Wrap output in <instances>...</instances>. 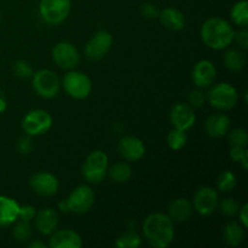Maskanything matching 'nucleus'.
<instances>
[{"mask_svg": "<svg viewBox=\"0 0 248 248\" xmlns=\"http://www.w3.org/2000/svg\"><path fill=\"white\" fill-rule=\"evenodd\" d=\"M224 64L225 68L230 72L239 73L246 65V56L237 48H230L224 55Z\"/></svg>", "mask_w": 248, "mask_h": 248, "instance_id": "nucleus-23", "label": "nucleus"}, {"mask_svg": "<svg viewBox=\"0 0 248 248\" xmlns=\"http://www.w3.org/2000/svg\"><path fill=\"white\" fill-rule=\"evenodd\" d=\"M52 60L61 69L72 70L79 64L80 55L72 43L61 41L52 48Z\"/></svg>", "mask_w": 248, "mask_h": 248, "instance_id": "nucleus-11", "label": "nucleus"}, {"mask_svg": "<svg viewBox=\"0 0 248 248\" xmlns=\"http://www.w3.org/2000/svg\"><path fill=\"white\" fill-rule=\"evenodd\" d=\"M33 78V89L38 96L43 98L50 99L58 94L61 87V82L55 72L50 69L38 70L31 75Z\"/></svg>", "mask_w": 248, "mask_h": 248, "instance_id": "nucleus-8", "label": "nucleus"}, {"mask_svg": "<svg viewBox=\"0 0 248 248\" xmlns=\"http://www.w3.org/2000/svg\"><path fill=\"white\" fill-rule=\"evenodd\" d=\"M107 173L109 174L111 181L115 182V183H126L132 176V169L128 164L121 161L108 167Z\"/></svg>", "mask_w": 248, "mask_h": 248, "instance_id": "nucleus-25", "label": "nucleus"}, {"mask_svg": "<svg viewBox=\"0 0 248 248\" xmlns=\"http://www.w3.org/2000/svg\"><path fill=\"white\" fill-rule=\"evenodd\" d=\"M143 235L152 247L166 248L174 239L173 220L165 213H152L143 222Z\"/></svg>", "mask_w": 248, "mask_h": 248, "instance_id": "nucleus-1", "label": "nucleus"}, {"mask_svg": "<svg viewBox=\"0 0 248 248\" xmlns=\"http://www.w3.org/2000/svg\"><path fill=\"white\" fill-rule=\"evenodd\" d=\"M29 248H46V245L41 241H34L29 245Z\"/></svg>", "mask_w": 248, "mask_h": 248, "instance_id": "nucleus-42", "label": "nucleus"}, {"mask_svg": "<svg viewBox=\"0 0 248 248\" xmlns=\"http://www.w3.org/2000/svg\"><path fill=\"white\" fill-rule=\"evenodd\" d=\"M12 236L17 241H27L31 239V222H24V220H19L16 223V225L12 229Z\"/></svg>", "mask_w": 248, "mask_h": 248, "instance_id": "nucleus-30", "label": "nucleus"}, {"mask_svg": "<svg viewBox=\"0 0 248 248\" xmlns=\"http://www.w3.org/2000/svg\"><path fill=\"white\" fill-rule=\"evenodd\" d=\"M230 127V119L225 114H213L206 120L205 130L210 137L219 138L228 133Z\"/></svg>", "mask_w": 248, "mask_h": 248, "instance_id": "nucleus-21", "label": "nucleus"}, {"mask_svg": "<svg viewBox=\"0 0 248 248\" xmlns=\"http://www.w3.org/2000/svg\"><path fill=\"white\" fill-rule=\"evenodd\" d=\"M229 143L232 147H247L248 135L245 128H235L229 133Z\"/></svg>", "mask_w": 248, "mask_h": 248, "instance_id": "nucleus-31", "label": "nucleus"}, {"mask_svg": "<svg viewBox=\"0 0 248 248\" xmlns=\"http://www.w3.org/2000/svg\"><path fill=\"white\" fill-rule=\"evenodd\" d=\"M188 140V135L186 131L178 130V128H173L171 132L167 135V145L171 148L172 150H181L184 148Z\"/></svg>", "mask_w": 248, "mask_h": 248, "instance_id": "nucleus-28", "label": "nucleus"}, {"mask_svg": "<svg viewBox=\"0 0 248 248\" xmlns=\"http://www.w3.org/2000/svg\"><path fill=\"white\" fill-rule=\"evenodd\" d=\"M188 102L190 104V107L201 108L206 103V94L203 92H201L200 90L191 91L188 96Z\"/></svg>", "mask_w": 248, "mask_h": 248, "instance_id": "nucleus-35", "label": "nucleus"}, {"mask_svg": "<svg viewBox=\"0 0 248 248\" xmlns=\"http://www.w3.org/2000/svg\"><path fill=\"white\" fill-rule=\"evenodd\" d=\"M201 39L207 47L223 50L234 41V29L225 19L212 17L201 27Z\"/></svg>", "mask_w": 248, "mask_h": 248, "instance_id": "nucleus-2", "label": "nucleus"}, {"mask_svg": "<svg viewBox=\"0 0 248 248\" xmlns=\"http://www.w3.org/2000/svg\"><path fill=\"white\" fill-rule=\"evenodd\" d=\"M118 152L126 161H138L145 154L144 143L137 137L126 136L120 140L118 144Z\"/></svg>", "mask_w": 248, "mask_h": 248, "instance_id": "nucleus-15", "label": "nucleus"}, {"mask_svg": "<svg viewBox=\"0 0 248 248\" xmlns=\"http://www.w3.org/2000/svg\"><path fill=\"white\" fill-rule=\"evenodd\" d=\"M82 240L78 232L70 229H62L53 232L48 240V246L51 248H80Z\"/></svg>", "mask_w": 248, "mask_h": 248, "instance_id": "nucleus-17", "label": "nucleus"}, {"mask_svg": "<svg viewBox=\"0 0 248 248\" xmlns=\"http://www.w3.org/2000/svg\"><path fill=\"white\" fill-rule=\"evenodd\" d=\"M62 85L68 96L74 99L87 98L92 91L91 79L84 73L73 69L64 75Z\"/></svg>", "mask_w": 248, "mask_h": 248, "instance_id": "nucleus-6", "label": "nucleus"}, {"mask_svg": "<svg viewBox=\"0 0 248 248\" xmlns=\"http://www.w3.org/2000/svg\"><path fill=\"white\" fill-rule=\"evenodd\" d=\"M234 40L236 41L239 47L246 50L248 47V31L246 29H241L239 31H234Z\"/></svg>", "mask_w": 248, "mask_h": 248, "instance_id": "nucleus-38", "label": "nucleus"}, {"mask_svg": "<svg viewBox=\"0 0 248 248\" xmlns=\"http://www.w3.org/2000/svg\"><path fill=\"white\" fill-rule=\"evenodd\" d=\"M162 26L171 31H179L186 26V17L174 7H166L159 14Z\"/></svg>", "mask_w": 248, "mask_h": 248, "instance_id": "nucleus-22", "label": "nucleus"}, {"mask_svg": "<svg viewBox=\"0 0 248 248\" xmlns=\"http://www.w3.org/2000/svg\"><path fill=\"white\" fill-rule=\"evenodd\" d=\"M232 19L236 26L246 27L248 24V2L247 0L237 1L232 9Z\"/></svg>", "mask_w": 248, "mask_h": 248, "instance_id": "nucleus-26", "label": "nucleus"}, {"mask_svg": "<svg viewBox=\"0 0 248 248\" xmlns=\"http://www.w3.org/2000/svg\"><path fill=\"white\" fill-rule=\"evenodd\" d=\"M219 206L218 191L210 186H202L194 195L193 208L201 216H211Z\"/></svg>", "mask_w": 248, "mask_h": 248, "instance_id": "nucleus-12", "label": "nucleus"}, {"mask_svg": "<svg viewBox=\"0 0 248 248\" xmlns=\"http://www.w3.org/2000/svg\"><path fill=\"white\" fill-rule=\"evenodd\" d=\"M94 203V193L89 186H79L69 194L65 200L61 201L60 208L63 212H73L78 215L86 213Z\"/></svg>", "mask_w": 248, "mask_h": 248, "instance_id": "nucleus-3", "label": "nucleus"}, {"mask_svg": "<svg viewBox=\"0 0 248 248\" xmlns=\"http://www.w3.org/2000/svg\"><path fill=\"white\" fill-rule=\"evenodd\" d=\"M70 0H40L39 11L44 21L51 26H57L69 16Z\"/></svg>", "mask_w": 248, "mask_h": 248, "instance_id": "nucleus-7", "label": "nucleus"}, {"mask_svg": "<svg viewBox=\"0 0 248 248\" xmlns=\"http://www.w3.org/2000/svg\"><path fill=\"white\" fill-rule=\"evenodd\" d=\"M108 156L102 150H94L85 160L82 165V176L89 183L98 184L106 177L108 171Z\"/></svg>", "mask_w": 248, "mask_h": 248, "instance_id": "nucleus-5", "label": "nucleus"}, {"mask_svg": "<svg viewBox=\"0 0 248 248\" xmlns=\"http://www.w3.org/2000/svg\"><path fill=\"white\" fill-rule=\"evenodd\" d=\"M235 186H236V177L232 172L224 171L220 173L217 181L218 190L222 193H228V191H232Z\"/></svg>", "mask_w": 248, "mask_h": 248, "instance_id": "nucleus-29", "label": "nucleus"}, {"mask_svg": "<svg viewBox=\"0 0 248 248\" xmlns=\"http://www.w3.org/2000/svg\"><path fill=\"white\" fill-rule=\"evenodd\" d=\"M159 9L154 4H152V2H147V4H144L142 6V15L145 18L154 19L156 17H159Z\"/></svg>", "mask_w": 248, "mask_h": 248, "instance_id": "nucleus-37", "label": "nucleus"}, {"mask_svg": "<svg viewBox=\"0 0 248 248\" xmlns=\"http://www.w3.org/2000/svg\"><path fill=\"white\" fill-rule=\"evenodd\" d=\"M239 218H240V223H241V225L244 228H247L248 227V205L247 203H245L242 207H240L239 210Z\"/></svg>", "mask_w": 248, "mask_h": 248, "instance_id": "nucleus-39", "label": "nucleus"}, {"mask_svg": "<svg viewBox=\"0 0 248 248\" xmlns=\"http://www.w3.org/2000/svg\"><path fill=\"white\" fill-rule=\"evenodd\" d=\"M240 210V203L234 198H227L220 202V211L228 217H234Z\"/></svg>", "mask_w": 248, "mask_h": 248, "instance_id": "nucleus-32", "label": "nucleus"}, {"mask_svg": "<svg viewBox=\"0 0 248 248\" xmlns=\"http://www.w3.org/2000/svg\"><path fill=\"white\" fill-rule=\"evenodd\" d=\"M244 227L237 222H230L224 228V240L229 246L237 247L244 240Z\"/></svg>", "mask_w": 248, "mask_h": 248, "instance_id": "nucleus-24", "label": "nucleus"}, {"mask_svg": "<svg viewBox=\"0 0 248 248\" xmlns=\"http://www.w3.org/2000/svg\"><path fill=\"white\" fill-rule=\"evenodd\" d=\"M35 228L43 235H51L58 224V215L52 208H43L35 213Z\"/></svg>", "mask_w": 248, "mask_h": 248, "instance_id": "nucleus-18", "label": "nucleus"}, {"mask_svg": "<svg viewBox=\"0 0 248 248\" xmlns=\"http://www.w3.org/2000/svg\"><path fill=\"white\" fill-rule=\"evenodd\" d=\"M18 149L21 153H29L31 149V140L29 138H22L19 140Z\"/></svg>", "mask_w": 248, "mask_h": 248, "instance_id": "nucleus-40", "label": "nucleus"}, {"mask_svg": "<svg viewBox=\"0 0 248 248\" xmlns=\"http://www.w3.org/2000/svg\"><path fill=\"white\" fill-rule=\"evenodd\" d=\"M6 107H7V102H6V97H5L4 92L0 90V114L4 113L6 110Z\"/></svg>", "mask_w": 248, "mask_h": 248, "instance_id": "nucleus-41", "label": "nucleus"}, {"mask_svg": "<svg viewBox=\"0 0 248 248\" xmlns=\"http://www.w3.org/2000/svg\"><path fill=\"white\" fill-rule=\"evenodd\" d=\"M193 203L186 199L181 198L172 201L169 206V217L173 222L186 223L193 216Z\"/></svg>", "mask_w": 248, "mask_h": 248, "instance_id": "nucleus-20", "label": "nucleus"}, {"mask_svg": "<svg viewBox=\"0 0 248 248\" xmlns=\"http://www.w3.org/2000/svg\"><path fill=\"white\" fill-rule=\"evenodd\" d=\"M19 205L16 200L0 195V228L10 227L18 219Z\"/></svg>", "mask_w": 248, "mask_h": 248, "instance_id": "nucleus-19", "label": "nucleus"}, {"mask_svg": "<svg viewBox=\"0 0 248 248\" xmlns=\"http://www.w3.org/2000/svg\"><path fill=\"white\" fill-rule=\"evenodd\" d=\"M206 101L218 110H230L236 106L239 101V93L232 85L220 82L211 87L206 96Z\"/></svg>", "mask_w": 248, "mask_h": 248, "instance_id": "nucleus-4", "label": "nucleus"}, {"mask_svg": "<svg viewBox=\"0 0 248 248\" xmlns=\"http://www.w3.org/2000/svg\"><path fill=\"white\" fill-rule=\"evenodd\" d=\"M217 77V69L211 61L202 60L195 64L193 69V81L200 89L211 86Z\"/></svg>", "mask_w": 248, "mask_h": 248, "instance_id": "nucleus-16", "label": "nucleus"}, {"mask_svg": "<svg viewBox=\"0 0 248 248\" xmlns=\"http://www.w3.org/2000/svg\"><path fill=\"white\" fill-rule=\"evenodd\" d=\"M14 73L21 79H28L34 74L33 67L26 61H17L14 64Z\"/></svg>", "mask_w": 248, "mask_h": 248, "instance_id": "nucleus-33", "label": "nucleus"}, {"mask_svg": "<svg viewBox=\"0 0 248 248\" xmlns=\"http://www.w3.org/2000/svg\"><path fill=\"white\" fill-rule=\"evenodd\" d=\"M29 186L35 194L48 198V196H53L57 194L60 182L55 174L48 173V172H38L31 177Z\"/></svg>", "mask_w": 248, "mask_h": 248, "instance_id": "nucleus-13", "label": "nucleus"}, {"mask_svg": "<svg viewBox=\"0 0 248 248\" xmlns=\"http://www.w3.org/2000/svg\"><path fill=\"white\" fill-rule=\"evenodd\" d=\"M35 207H33V206H19L18 218L21 220H24V222H31V220H33L34 217H35Z\"/></svg>", "mask_w": 248, "mask_h": 248, "instance_id": "nucleus-36", "label": "nucleus"}, {"mask_svg": "<svg viewBox=\"0 0 248 248\" xmlns=\"http://www.w3.org/2000/svg\"><path fill=\"white\" fill-rule=\"evenodd\" d=\"M113 45V36L109 31H99L92 36L85 46V55L92 62L102 60Z\"/></svg>", "mask_w": 248, "mask_h": 248, "instance_id": "nucleus-10", "label": "nucleus"}, {"mask_svg": "<svg viewBox=\"0 0 248 248\" xmlns=\"http://www.w3.org/2000/svg\"><path fill=\"white\" fill-rule=\"evenodd\" d=\"M142 245V239L135 230H128L116 239L115 246L118 248H138Z\"/></svg>", "mask_w": 248, "mask_h": 248, "instance_id": "nucleus-27", "label": "nucleus"}, {"mask_svg": "<svg viewBox=\"0 0 248 248\" xmlns=\"http://www.w3.org/2000/svg\"><path fill=\"white\" fill-rule=\"evenodd\" d=\"M52 127V116L43 109L29 111L22 120V128L29 137L41 136Z\"/></svg>", "mask_w": 248, "mask_h": 248, "instance_id": "nucleus-9", "label": "nucleus"}, {"mask_svg": "<svg viewBox=\"0 0 248 248\" xmlns=\"http://www.w3.org/2000/svg\"><path fill=\"white\" fill-rule=\"evenodd\" d=\"M170 120L174 128L188 131L195 124L196 116L190 106L184 103H177L172 107L171 113H170Z\"/></svg>", "mask_w": 248, "mask_h": 248, "instance_id": "nucleus-14", "label": "nucleus"}, {"mask_svg": "<svg viewBox=\"0 0 248 248\" xmlns=\"http://www.w3.org/2000/svg\"><path fill=\"white\" fill-rule=\"evenodd\" d=\"M230 157L234 161L241 162L242 167L247 170L248 167V152L246 148L244 147H232L230 149Z\"/></svg>", "mask_w": 248, "mask_h": 248, "instance_id": "nucleus-34", "label": "nucleus"}]
</instances>
